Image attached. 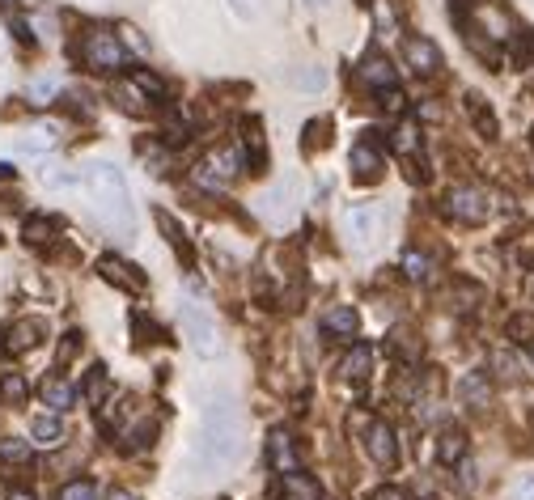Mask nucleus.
<instances>
[{
  "label": "nucleus",
  "mask_w": 534,
  "mask_h": 500,
  "mask_svg": "<svg viewBox=\"0 0 534 500\" xmlns=\"http://www.w3.org/2000/svg\"><path fill=\"white\" fill-rule=\"evenodd\" d=\"M132 331H136V344H145V348H149V344H162V327H157L145 310L132 314Z\"/></svg>",
  "instance_id": "nucleus-35"
},
{
  "label": "nucleus",
  "mask_w": 534,
  "mask_h": 500,
  "mask_svg": "<svg viewBox=\"0 0 534 500\" xmlns=\"http://www.w3.org/2000/svg\"><path fill=\"white\" fill-rule=\"evenodd\" d=\"M60 217H43V212H34V217L22 221V242L26 246H51L60 238Z\"/></svg>",
  "instance_id": "nucleus-22"
},
{
  "label": "nucleus",
  "mask_w": 534,
  "mask_h": 500,
  "mask_svg": "<svg viewBox=\"0 0 534 500\" xmlns=\"http://www.w3.org/2000/svg\"><path fill=\"white\" fill-rule=\"evenodd\" d=\"M280 484L289 496H301V500H318V484L306 475V471H289V475H280Z\"/></svg>",
  "instance_id": "nucleus-33"
},
{
  "label": "nucleus",
  "mask_w": 534,
  "mask_h": 500,
  "mask_svg": "<svg viewBox=\"0 0 534 500\" xmlns=\"http://www.w3.org/2000/svg\"><path fill=\"white\" fill-rule=\"evenodd\" d=\"M60 500H102V488L94 479H68L60 488Z\"/></svg>",
  "instance_id": "nucleus-36"
},
{
  "label": "nucleus",
  "mask_w": 534,
  "mask_h": 500,
  "mask_svg": "<svg viewBox=\"0 0 534 500\" xmlns=\"http://www.w3.org/2000/svg\"><path fill=\"white\" fill-rule=\"evenodd\" d=\"M263 458H267V471H276V475L301 471V454H297V441H293L289 428H272V433H267Z\"/></svg>",
  "instance_id": "nucleus-10"
},
{
  "label": "nucleus",
  "mask_w": 534,
  "mask_h": 500,
  "mask_svg": "<svg viewBox=\"0 0 534 500\" xmlns=\"http://www.w3.org/2000/svg\"><path fill=\"white\" fill-rule=\"evenodd\" d=\"M395 153L399 157H420V128L412 119L399 123V132H395Z\"/></svg>",
  "instance_id": "nucleus-34"
},
{
  "label": "nucleus",
  "mask_w": 534,
  "mask_h": 500,
  "mask_svg": "<svg viewBox=\"0 0 534 500\" xmlns=\"http://www.w3.org/2000/svg\"><path fill=\"white\" fill-rule=\"evenodd\" d=\"M242 153H246V174L267 170V149H263V123L255 115L242 119Z\"/></svg>",
  "instance_id": "nucleus-17"
},
{
  "label": "nucleus",
  "mask_w": 534,
  "mask_h": 500,
  "mask_svg": "<svg viewBox=\"0 0 534 500\" xmlns=\"http://www.w3.org/2000/svg\"><path fill=\"white\" fill-rule=\"evenodd\" d=\"M513 500H534V471L522 475L518 484H513Z\"/></svg>",
  "instance_id": "nucleus-48"
},
{
  "label": "nucleus",
  "mask_w": 534,
  "mask_h": 500,
  "mask_svg": "<svg viewBox=\"0 0 534 500\" xmlns=\"http://www.w3.org/2000/svg\"><path fill=\"white\" fill-rule=\"evenodd\" d=\"M43 335H47L43 318H22L17 327H9V352H34L43 344Z\"/></svg>",
  "instance_id": "nucleus-23"
},
{
  "label": "nucleus",
  "mask_w": 534,
  "mask_h": 500,
  "mask_svg": "<svg viewBox=\"0 0 534 500\" xmlns=\"http://www.w3.org/2000/svg\"><path fill=\"white\" fill-rule=\"evenodd\" d=\"M77 352H81V331H68V335H64V344H60V352H56V361L68 365Z\"/></svg>",
  "instance_id": "nucleus-45"
},
{
  "label": "nucleus",
  "mask_w": 534,
  "mask_h": 500,
  "mask_svg": "<svg viewBox=\"0 0 534 500\" xmlns=\"http://www.w3.org/2000/svg\"><path fill=\"white\" fill-rule=\"evenodd\" d=\"M77 60H81V68H89V73L115 77L119 68L128 64V47H123L119 34H111V30H85L81 43H77Z\"/></svg>",
  "instance_id": "nucleus-3"
},
{
  "label": "nucleus",
  "mask_w": 534,
  "mask_h": 500,
  "mask_svg": "<svg viewBox=\"0 0 534 500\" xmlns=\"http://www.w3.org/2000/svg\"><path fill=\"white\" fill-rule=\"evenodd\" d=\"M238 170H246L242 145H225V149H212L204 162L191 170V178H195V187H204V191H225L229 178H234Z\"/></svg>",
  "instance_id": "nucleus-4"
},
{
  "label": "nucleus",
  "mask_w": 534,
  "mask_h": 500,
  "mask_svg": "<svg viewBox=\"0 0 534 500\" xmlns=\"http://www.w3.org/2000/svg\"><path fill=\"white\" fill-rule=\"evenodd\" d=\"M445 212H450L454 221H462V225H484L492 217V200H488L484 187L462 183V187H454L450 195H445Z\"/></svg>",
  "instance_id": "nucleus-8"
},
{
  "label": "nucleus",
  "mask_w": 534,
  "mask_h": 500,
  "mask_svg": "<svg viewBox=\"0 0 534 500\" xmlns=\"http://www.w3.org/2000/svg\"><path fill=\"white\" fill-rule=\"evenodd\" d=\"M43 183H47V187H56V191H60V187H77V183H81V174H73V170H60V166H51V170L43 174Z\"/></svg>",
  "instance_id": "nucleus-43"
},
{
  "label": "nucleus",
  "mask_w": 534,
  "mask_h": 500,
  "mask_svg": "<svg viewBox=\"0 0 534 500\" xmlns=\"http://www.w3.org/2000/svg\"><path fill=\"white\" fill-rule=\"evenodd\" d=\"M132 81H136L140 89H145V94H149L153 102H162V98H166V81L157 77V73H149V68H132Z\"/></svg>",
  "instance_id": "nucleus-38"
},
{
  "label": "nucleus",
  "mask_w": 534,
  "mask_h": 500,
  "mask_svg": "<svg viewBox=\"0 0 534 500\" xmlns=\"http://www.w3.org/2000/svg\"><path fill=\"white\" fill-rule=\"evenodd\" d=\"M56 81H51V77H39V81H30V89H26V98L34 102V106H47L51 98H56Z\"/></svg>",
  "instance_id": "nucleus-41"
},
{
  "label": "nucleus",
  "mask_w": 534,
  "mask_h": 500,
  "mask_svg": "<svg viewBox=\"0 0 534 500\" xmlns=\"http://www.w3.org/2000/svg\"><path fill=\"white\" fill-rule=\"evenodd\" d=\"M293 85H301V89H323L327 85V73H323V68H306V73H293Z\"/></svg>",
  "instance_id": "nucleus-44"
},
{
  "label": "nucleus",
  "mask_w": 534,
  "mask_h": 500,
  "mask_svg": "<svg viewBox=\"0 0 534 500\" xmlns=\"http://www.w3.org/2000/svg\"><path fill=\"white\" fill-rule=\"evenodd\" d=\"M399 267H403V276L412 280V284H424L433 276V259L424 255V250H416V246H407L403 255H399Z\"/></svg>",
  "instance_id": "nucleus-28"
},
{
  "label": "nucleus",
  "mask_w": 534,
  "mask_h": 500,
  "mask_svg": "<svg viewBox=\"0 0 534 500\" xmlns=\"http://www.w3.org/2000/svg\"><path fill=\"white\" fill-rule=\"evenodd\" d=\"M39 399H43V407H47V412L64 416L68 407L77 403V386L68 382L64 373H51V378H43V386H39Z\"/></svg>",
  "instance_id": "nucleus-18"
},
{
  "label": "nucleus",
  "mask_w": 534,
  "mask_h": 500,
  "mask_svg": "<svg viewBox=\"0 0 534 500\" xmlns=\"http://www.w3.org/2000/svg\"><path fill=\"white\" fill-rule=\"evenodd\" d=\"M361 81L373 89V94H382V89H399V68L390 64L382 51H365V60H361Z\"/></svg>",
  "instance_id": "nucleus-14"
},
{
  "label": "nucleus",
  "mask_w": 534,
  "mask_h": 500,
  "mask_svg": "<svg viewBox=\"0 0 534 500\" xmlns=\"http://www.w3.org/2000/svg\"><path fill=\"white\" fill-rule=\"evenodd\" d=\"M492 369H496V378H505V382H522L526 378V373H522V356L509 352V348L492 352Z\"/></svg>",
  "instance_id": "nucleus-31"
},
{
  "label": "nucleus",
  "mask_w": 534,
  "mask_h": 500,
  "mask_svg": "<svg viewBox=\"0 0 534 500\" xmlns=\"http://www.w3.org/2000/svg\"><path fill=\"white\" fill-rule=\"evenodd\" d=\"M454 471H458V479H462V488H475V484H479V475H475V462H471V458H462Z\"/></svg>",
  "instance_id": "nucleus-47"
},
{
  "label": "nucleus",
  "mask_w": 534,
  "mask_h": 500,
  "mask_svg": "<svg viewBox=\"0 0 534 500\" xmlns=\"http://www.w3.org/2000/svg\"><path fill=\"white\" fill-rule=\"evenodd\" d=\"M382 170H386L382 140H378V132H365V140L352 145V174L361 178V183H373V178H382Z\"/></svg>",
  "instance_id": "nucleus-11"
},
{
  "label": "nucleus",
  "mask_w": 534,
  "mask_h": 500,
  "mask_svg": "<svg viewBox=\"0 0 534 500\" xmlns=\"http://www.w3.org/2000/svg\"><path fill=\"white\" fill-rule=\"evenodd\" d=\"M382 111H407V98L399 89H382Z\"/></svg>",
  "instance_id": "nucleus-46"
},
{
  "label": "nucleus",
  "mask_w": 534,
  "mask_h": 500,
  "mask_svg": "<svg viewBox=\"0 0 534 500\" xmlns=\"http://www.w3.org/2000/svg\"><path fill=\"white\" fill-rule=\"evenodd\" d=\"M403 60H407V68H412L416 77H437L441 64H445L441 47L433 39H424V34H407L403 39Z\"/></svg>",
  "instance_id": "nucleus-9"
},
{
  "label": "nucleus",
  "mask_w": 534,
  "mask_h": 500,
  "mask_svg": "<svg viewBox=\"0 0 534 500\" xmlns=\"http://www.w3.org/2000/svg\"><path fill=\"white\" fill-rule=\"evenodd\" d=\"M5 500H39V496H34L30 488H13V484H9V492H5Z\"/></svg>",
  "instance_id": "nucleus-51"
},
{
  "label": "nucleus",
  "mask_w": 534,
  "mask_h": 500,
  "mask_svg": "<svg viewBox=\"0 0 534 500\" xmlns=\"http://www.w3.org/2000/svg\"><path fill=\"white\" fill-rule=\"evenodd\" d=\"M530 348H534V344H530ZM530 365H534V352H530Z\"/></svg>",
  "instance_id": "nucleus-57"
},
{
  "label": "nucleus",
  "mask_w": 534,
  "mask_h": 500,
  "mask_svg": "<svg viewBox=\"0 0 534 500\" xmlns=\"http://www.w3.org/2000/svg\"><path fill=\"white\" fill-rule=\"evenodd\" d=\"M386 352L395 356V361H399V356H407V361H416V356H420V339H416L412 331H390Z\"/></svg>",
  "instance_id": "nucleus-32"
},
{
  "label": "nucleus",
  "mask_w": 534,
  "mask_h": 500,
  "mask_svg": "<svg viewBox=\"0 0 534 500\" xmlns=\"http://www.w3.org/2000/svg\"><path fill=\"white\" fill-rule=\"evenodd\" d=\"M102 395H106V365H89V373H85V399L102 403Z\"/></svg>",
  "instance_id": "nucleus-40"
},
{
  "label": "nucleus",
  "mask_w": 534,
  "mask_h": 500,
  "mask_svg": "<svg viewBox=\"0 0 534 500\" xmlns=\"http://www.w3.org/2000/svg\"><path fill=\"white\" fill-rule=\"evenodd\" d=\"M153 437H157V424H153V420H145V424L136 428V433L128 428V450H149Z\"/></svg>",
  "instance_id": "nucleus-42"
},
{
  "label": "nucleus",
  "mask_w": 534,
  "mask_h": 500,
  "mask_svg": "<svg viewBox=\"0 0 534 500\" xmlns=\"http://www.w3.org/2000/svg\"><path fill=\"white\" fill-rule=\"evenodd\" d=\"M0 462H5V467H34V441L5 437L0 441Z\"/></svg>",
  "instance_id": "nucleus-30"
},
{
  "label": "nucleus",
  "mask_w": 534,
  "mask_h": 500,
  "mask_svg": "<svg viewBox=\"0 0 534 500\" xmlns=\"http://www.w3.org/2000/svg\"><path fill=\"white\" fill-rule=\"evenodd\" d=\"M30 441L34 445H60L64 441V416H56V412H39L30 420Z\"/></svg>",
  "instance_id": "nucleus-24"
},
{
  "label": "nucleus",
  "mask_w": 534,
  "mask_h": 500,
  "mask_svg": "<svg viewBox=\"0 0 534 500\" xmlns=\"http://www.w3.org/2000/svg\"><path fill=\"white\" fill-rule=\"evenodd\" d=\"M344 234L352 238V246H378L386 238V208L382 204H352L344 212Z\"/></svg>",
  "instance_id": "nucleus-6"
},
{
  "label": "nucleus",
  "mask_w": 534,
  "mask_h": 500,
  "mask_svg": "<svg viewBox=\"0 0 534 500\" xmlns=\"http://www.w3.org/2000/svg\"><path fill=\"white\" fill-rule=\"evenodd\" d=\"M98 276H102L106 284H115V289H123V293H145V284H149L140 267L123 263V259H115V255H102V259H98Z\"/></svg>",
  "instance_id": "nucleus-13"
},
{
  "label": "nucleus",
  "mask_w": 534,
  "mask_h": 500,
  "mask_svg": "<svg viewBox=\"0 0 534 500\" xmlns=\"http://www.w3.org/2000/svg\"><path fill=\"white\" fill-rule=\"evenodd\" d=\"M178 318H183V335L191 339L195 356H221V352H225V339H221L217 318H212V314L200 306V301H187Z\"/></svg>",
  "instance_id": "nucleus-5"
},
{
  "label": "nucleus",
  "mask_w": 534,
  "mask_h": 500,
  "mask_svg": "<svg viewBox=\"0 0 534 500\" xmlns=\"http://www.w3.org/2000/svg\"><path fill=\"white\" fill-rule=\"evenodd\" d=\"M462 111H467V119L475 123V132L484 136V140H496V136H501V119H496V111L488 106V98H484V94H475V89H467V94H462Z\"/></svg>",
  "instance_id": "nucleus-15"
},
{
  "label": "nucleus",
  "mask_w": 534,
  "mask_h": 500,
  "mask_svg": "<svg viewBox=\"0 0 534 500\" xmlns=\"http://www.w3.org/2000/svg\"><path fill=\"white\" fill-rule=\"evenodd\" d=\"M26 395H30V382L22 373H5V378H0V399L5 403H26Z\"/></svg>",
  "instance_id": "nucleus-37"
},
{
  "label": "nucleus",
  "mask_w": 534,
  "mask_h": 500,
  "mask_svg": "<svg viewBox=\"0 0 534 500\" xmlns=\"http://www.w3.org/2000/svg\"><path fill=\"white\" fill-rule=\"evenodd\" d=\"M356 331H361V314H356V306H331V310L323 314V335H327V339L352 344Z\"/></svg>",
  "instance_id": "nucleus-19"
},
{
  "label": "nucleus",
  "mask_w": 534,
  "mask_h": 500,
  "mask_svg": "<svg viewBox=\"0 0 534 500\" xmlns=\"http://www.w3.org/2000/svg\"><path fill=\"white\" fill-rule=\"evenodd\" d=\"M454 395H458L462 407H488V403H492V378H488L484 369H467V373L458 378Z\"/></svg>",
  "instance_id": "nucleus-16"
},
{
  "label": "nucleus",
  "mask_w": 534,
  "mask_h": 500,
  "mask_svg": "<svg viewBox=\"0 0 534 500\" xmlns=\"http://www.w3.org/2000/svg\"><path fill=\"white\" fill-rule=\"evenodd\" d=\"M115 102L123 106V111H132V115H145L153 98H149L145 89H140V85L128 77V81H119V85H115Z\"/></svg>",
  "instance_id": "nucleus-29"
},
{
  "label": "nucleus",
  "mask_w": 534,
  "mask_h": 500,
  "mask_svg": "<svg viewBox=\"0 0 534 500\" xmlns=\"http://www.w3.org/2000/svg\"><path fill=\"white\" fill-rule=\"evenodd\" d=\"M238 450H242V416H238V403H234V395L217 390V395H208V403H204V416H200V450H195V458H200V467L221 471V467H229V462L238 458Z\"/></svg>",
  "instance_id": "nucleus-1"
},
{
  "label": "nucleus",
  "mask_w": 534,
  "mask_h": 500,
  "mask_svg": "<svg viewBox=\"0 0 534 500\" xmlns=\"http://www.w3.org/2000/svg\"><path fill=\"white\" fill-rule=\"evenodd\" d=\"M13 174H17V170H13L9 162H0V178H13Z\"/></svg>",
  "instance_id": "nucleus-53"
},
{
  "label": "nucleus",
  "mask_w": 534,
  "mask_h": 500,
  "mask_svg": "<svg viewBox=\"0 0 534 500\" xmlns=\"http://www.w3.org/2000/svg\"><path fill=\"white\" fill-rule=\"evenodd\" d=\"M0 352H9V331H0Z\"/></svg>",
  "instance_id": "nucleus-54"
},
{
  "label": "nucleus",
  "mask_w": 534,
  "mask_h": 500,
  "mask_svg": "<svg viewBox=\"0 0 534 500\" xmlns=\"http://www.w3.org/2000/svg\"><path fill=\"white\" fill-rule=\"evenodd\" d=\"M356 5H361V9H369V5H373V0H356Z\"/></svg>",
  "instance_id": "nucleus-55"
},
{
  "label": "nucleus",
  "mask_w": 534,
  "mask_h": 500,
  "mask_svg": "<svg viewBox=\"0 0 534 500\" xmlns=\"http://www.w3.org/2000/svg\"><path fill=\"white\" fill-rule=\"evenodd\" d=\"M81 183L89 187V200H94V217L106 225L115 238H123L132 229V191L123 183V170L111 162H89Z\"/></svg>",
  "instance_id": "nucleus-2"
},
{
  "label": "nucleus",
  "mask_w": 534,
  "mask_h": 500,
  "mask_svg": "<svg viewBox=\"0 0 534 500\" xmlns=\"http://www.w3.org/2000/svg\"><path fill=\"white\" fill-rule=\"evenodd\" d=\"M306 5H323V0H306Z\"/></svg>",
  "instance_id": "nucleus-56"
},
{
  "label": "nucleus",
  "mask_w": 534,
  "mask_h": 500,
  "mask_svg": "<svg viewBox=\"0 0 534 500\" xmlns=\"http://www.w3.org/2000/svg\"><path fill=\"white\" fill-rule=\"evenodd\" d=\"M331 132H335V123L327 115H318L310 119L306 128H301V153H323L331 145Z\"/></svg>",
  "instance_id": "nucleus-26"
},
{
  "label": "nucleus",
  "mask_w": 534,
  "mask_h": 500,
  "mask_svg": "<svg viewBox=\"0 0 534 500\" xmlns=\"http://www.w3.org/2000/svg\"><path fill=\"white\" fill-rule=\"evenodd\" d=\"M505 331H509L513 344H534V318L530 314H513L505 323Z\"/></svg>",
  "instance_id": "nucleus-39"
},
{
  "label": "nucleus",
  "mask_w": 534,
  "mask_h": 500,
  "mask_svg": "<svg viewBox=\"0 0 534 500\" xmlns=\"http://www.w3.org/2000/svg\"><path fill=\"white\" fill-rule=\"evenodd\" d=\"M56 145H60V123H34V128H26V136L17 140V153L39 157V153H51Z\"/></svg>",
  "instance_id": "nucleus-20"
},
{
  "label": "nucleus",
  "mask_w": 534,
  "mask_h": 500,
  "mask_svg": "<svg viewBox=\"0 0 534 500\" xmlns=\"http://www.w3.org/2000/svg\"><path fill=\"white\" fill-rule=\"evenodd\" d=\"M365 450H369V458L378 462V467H395V462H399V437H395V428H390L386 420H369V428H365Z\"/></svg>",
  "instance_id": "nucleus-12"
},
{
  "label": "nucleus",
  "mask_w": 534,
  "mask_h": 500,
  "mask_svg": "<svg viewBox=\"0 0 534 500\" xmlns=\"http://www.w3.org/2000/svg\"><path fill=\"white\" fill-rule=\"evenodd\" d=\"M297 208H301V191H297V178H293V174H289V178H280L276 187H267V195L259 200V212L267 217V225H276V229L293 225Z\"/></svg>",
  "instance_id": "nucleus-7"
},
{
  "label": "nucleus",
  "mask_w": 534,
  "mask_h": 500,
  "mask_svg": "<svg viewBox=\"0 0 534 500\" xmlns=\"http://www.w3.org/2000/svg\"><path fill=\"white\" fill-rule=\"evenodd\" d=\"M259 5H263V0H229V9H234L238 17H255Z\"/></svg>",
  "instance_id": "nucleus-49"
},
{
  "label": "nucleus",
  "mask_w": 534,
  "mask_h": 500,
  "mask_svg": "<svg viewBox=\"0 0 534 500\" xmlns=\"http://www.w3.org/2000/svg\"><path fill=\"white\" fill-rule=\"evenodd\" d=\"M369 500H412V496H407L403 488H395V484H386V488H378V492H373Z\"/></svg>",
  "instance_id": "nucleus-50"
},
{
  "label": "nucleus",
  "mask_w": 534,
  "mask_h": 500,
  "mask_svg": "<svg viewBox=\"0 0 534 500\" xmlns=\"http://www.w3.org/2000/svg\"><path fill=\"white\" fill-rule=\"evenodd\" d=\"M153 221H157V229H162V234L170 238L178 263H183V267H195V250H191V242H187V234H183V225H178L166 208H157V212H153Z\"/></svg>",
  "instance_id": "nucleus-21"
},
{
  "label": "nucleus",
  "mask_w": 534,
  "mask_h": 500,
  "mask_svg": "<svg viewBox=\"0 0 534 500\" xmlns=\"http://www.w3.org/2000/svg\"><path fill=\"white\" fill-rule=\"evenodd\" d=\"M462 458H467V433L462 428H445L437 437V462L441 467H458Z\"/></svg>",
  "instance_id": "nucleus-25"
},
{
  "label": "nucleus",
  "mask_w": 534,
  "mask_h": 500,
  "mask_svg": "<svg viewBox=\"0 0 534 500\" xmlns=\"http://www.w3.org/2000/svg\"><path fill=\"white\" fill-rule=\"evenodd\" d=\"M106 500H140V496H136V492H128V488H115V492L106 496Z\"/></svg>",
  "instance_id": "nucleus-52"
},
{
  "label": "nucleus",
  "mask_w": 534,
  "mask_h": 500,
  "mask_svg": "<svg viewBox=\"0 0 534 500\" xmlns=\"http://www.w3.org/2000/svg\"><path fill=\"white\" fill-rule=\"evenodd\" d=\"M369 369H373V348L369 344H352L348 356H344V365H340V373L348 382H365Z\"/></svg>",
  "instance_id": "nucleus-27"
}]
</instances>
